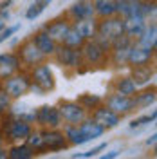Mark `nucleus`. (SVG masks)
<instances>
[{
  "label": "nucleus",
  "mask_w": 157,
  "mask_h": 159,
  "mask_svg": "<svg viewBox=\"0 0 157 159\" xmlns=\"http://www.w3.org/2000/svg\"><path fill=\"white\" fill-rule=\"evenodd\" d=\"M20 56H22V60H24L25 63L34 65V63H40L45 54H43V52L34 45V42L31 40V42H25V43L22 45V49H20Z\"/></svg>",
  "instance_id": "15"
},
{
  "label": "nucleus",
  "mask_w": 157,
  "mask_h": 159,
  "mask_svg": "<svg viewBox=\"0 0 157 159\" xmlns=\"http://www.w3.org/2000/svg\"><path fill=\"white\" fill-rule=\"evenodd\" d=\"M70 13H72L78 20L92 18V15H94V4H92V0H78V2L70 7Z\"/></svg>",
  "instance_id": "21"
},
{
  "label": "nucleus",
  "mask_w": 157,
  "mask_h": 159,
  "mask_svg": "<svg viewBox=\"0 0 157 159\" xmlns=\"http://www.w3.org/2000/svg\"><path fill=\"white\" fill-rule=\"evenodd\" d=\"M31 134V125L24 119H11L4 127V136L7 141H25V138Z\"/></svg>",
  "instance_id": "5"
},
{
  "label": "nucleus",
  "mask_w": 157,
  "mask_h": 159,
  "mask_svg": "<svg viewBox=\"0 0 157 159\" xmlns=\"http://www.w3.org/2000/svg\"><path fill=\"white\" fill-rule=\"evenodd\" d=\"M107 148V143H101V145H98V147H94L92 150H88V152H83V154H76L74 157H94V156H99V152L101 150H105Z\"/></svg>",
  "instance_id": "32"
},
{
  "label": "nucleus",
  "mask_w": 157,
  "mask_h": 159,
  "mask_svg": "<svg viewBox=\"0 0 157 159\" xmlns=\"http://www.w3.org/2000/svg\"><path fill=\"white\" fill-rule=\"evenodd\" d=\"M72 29L76 31L83 40H88L96 34V24H94L92 18H81L72 25Z\"/></svg>",
  "instance_id": "20"
},
{
  "label": "nucleus",
  "mask_w": 157,
  "mask_h": 159,
  "mask_svg": "<svg viewBox=\"0 0 157 159\" xmlns=\"http://www.w3.org/2000/svg\"><path fill=\"white\" fill-rule=\"evenodd\" d=\"M103 132H105V129H101L98 123H94L90 119V121H83L79 127L70 125L69 129L65 130V138H67V143H70V145H83L90 139L99 138Z\"/></svg>",
  "instance_id": "1"
},
{
  "label": "nucleus",
  "mask_w": 157,
  "mask_h": 159,
  "mask_svg": "<svg viewBox=\"0 0 157 159\" xmlns=\"http://www.w3.org/2000/svg\"><path fill=\"white\" fill-rule=\"evenodd\" d=\"M20 67V58L16 54H11V52H6V54H0V80H6L13 76Z\"/></svg>",
  "instance_id": "13"
},
{
  "label": "nucleus",
  "mask_w": 157,
  "mask_h": 159,
  "mask_svg": "<svg viewBox=\"0 0 157 159\" xmlns=\"http://www.w3.org/2000/svg\"><path fill=\"white\" fill-rule=\"evenodd\" d=\"M54 52H56V56H58V61H60V63H63V65H69V67L78 65V61H79V52H78L76 49L63 45V47L56 49Z\"/></svg>",
  "instance_id": "17"
},
{
  "label": "nucleus",
  "mask_w": 157,
  "mask_h": 159,
  "mask_svg": "<svg viewBox=\"0 0 157 159\" xmlns=\"http://www.w3.org/2000/svg\"><path fill=\"white\" fill-rule=\"evenodd\" d=\"M145 2H150V0H145ZM152 2H154V0H152Z\"/></svg>",
  "instance_id": "41"
},
{
  "label": "nucleus",
  "mask_w": 157,
  "mask_h": 159,
  "mask_svg": "<svg viewBox=\"0 0 157 159\" xmlns=\"http://www.w3.org/2000/svg\"><path fill=\"white\" fill-rule=\"evenodd\" d=\"M33 42H34V45H36L43 54H52V52L56 51V42L47 34V31H40L38 34L34 36Z\"/></svg>",
  "instance_id": "19"
},
{
  "label": "nucleus",
  "mask_w": 157,
  "mask_h": 159,
  "mask_svg": "<svg viewBox=\"0 0 157 159\" xmlns=\"http://www.w3.org/2000/svg\"><path fill=\"white\" fill-rule=\"evenodd\" d=\"M85 40L79 36L76 31L72 29V25H70V29H69V33L65 34V38H63V45H67V47H72V49H78V47H81V43H83Z\"/></svg>",
  "instance_id": "28"
},
{
  "label": "nucleus",
  "mask_w": 157,
  "mask_h": 159,
  "mask_svg": "<svg viewBox=\"0 0 157 159\" xmlns=\"http://www.w3.org/2000/svg\"><path fill=\"white\" fill-rule=\"evenodd\" d=\"M70 25L65 22V20H56V22H52V24H49L47 25V34H49L51 38L54 40V42H63V38H65V34L69 33Z\"/></svg>",
  "instance_id": "18"
},
{
  "label": "nucleus",
  "mask_w": 157,
  "mask_h": 159,
  "mask_svg": "<svg viewBox=\"0 0 157 159\" xmlns=\"http://www.w3.org/2000/svg\"><path fill=\"white\" fill-rule=\"evenodd\" d=\"M152 54H154V51H148L145 47H141V45H132V49L128 52V63H132L134 67L136 65H146L150 58H152Z\"/></svg>",
  "instance_id": "16"
},
{
  "label": "nucleus",
  "mask_w": 157,
  "mask_h": 159,
  "mask_svg": "<svg viewBox=\"0 0 157 159\" xmlns=\"http://www.w3.org/2000/svg\"><path fill=\"white\" fill-rule=\"evenodd\" d=\"M9 103H11V98L6 94L4 89H0V114H4L6 110L9 109Z\"/></svg>",
  "instance_id": "34"
},
{
  "label": "nucleus",
  "mask_w": 157,
  "mask_h": 159,
  "mask_svg": "<svg viewBox=\"0 0 157 159\" xmlns=\"http://www.w3.org/2000/svg\"><path fill=\"white\" fill-rule=\"evenodd\" d=\"M118 150H112V152H108V154H105V156H99L98 159H116L118 157Z\"/></svg>",
  "instance_id": "36"
},
{
  "label": "nucleus",
  "mask_w": 157,
  "mask_h": 159,
  "mask_svg": "<svg viewBox=\"0 0 157 159\" xmlns=\"http://www.w3.org/2000/svg\"><path fill=\"white\" fill-rule=\"evenodd\" d=\"M105 47L96 42V40H88L85 43H81V56L87 60L88 63H99L105 58Z\"/></svg>",
  "instance_id": "9"
},
{
  "label": "nucleus",
  "mask_w": 157,
  "mask_h": 159,
  "mask_svg": "<svg viewBox=\"0 0 157 159\" xmlns=\"http://www.w3.org/2000/svg\"><path fill=\"white\" fill-rule=\"evenodd\" d=\"M154 143H155V134L152 136V139H148V145H154Z\"/></svg>",
  "instance_id": "38"
},
{
  "label": "nucleus",
  "mask_w": 157,
  "mask_h": 159,
  "mask_svg": "<svg viewBox=\"0 0 157 159\" xmlns=\"http://www.w3.org/2000/svg\"><path fill=\"white\" fill-rule=\"evenodd\" d=\"M96 34L99 36V40H98L99 43H101L105 49H108V45H110L112 42H116L119 36L125 34V33H123V20L116 18V16H107V18L96 27Z\"/></svg>",
  "instance_id": "2"
},
{
  "label": "nucleus",
  "mask_w": 157,
  "mask_h": 159,
  "mask_svg": "<svg viewBox=\"0 0 157 159\" xmlns=\"http://www.w3.org/2000/svg\"><path fill=\"white\" fill-rule=\"evenodd\" d=\"M0 145H2V136H0Z\"/></svg>",
  "instance_id": "40"
},
{
  "label": "nucleus",
  "mask_w": 157,
  "mask_h": 159,
  "mask_svg": "<svg viewBox=\"0 0 157 159\" xmlns=\"http://www.w3.org/2000/svg\"><path fill=\"white\" fill-rule=\"evenodd\" d=\"M34 119L38 121L42 127L45 129H58L60 123H61V116L56 107H51V105H43L34 112Z\"/></svg>",
  "instance_id": "8"
},
{
  "label": "nucleus",
  "mask_w": 157,
  "mask_h": 159,
  "mask_svg": "<svg viewBox=\"0 0 157 159\" xmlns=\"http://www.w3.org/2000/svg\"><path fill=\"white\" fill-rule=\"evenodd\" d=\"M107 107L116 114H127L136 107L134 96H125V94H114L107 99Z\"/></svg>",
  "instance_id": "10"
},
{
  "label": "nucleus",
  "mask_w": 157,
  "mask_h": 159,
  "mask_svg": "<svg viewBox=\"0 0 157 159\" xmlns=\"http://www.w3.org/2000/svg\"><path fill=\"white\" fill-rule=\"evenodd\" d=\"M137 45L145 47L148 51H154L155 49V25L152 24L150 27H145V31L139 34V42Z\"/></svg>",
  "instance_id": "23"
},
{
  "label": "nucleus",
  "mask_w": 157,
  "mask_h": 159,
  "mask_svg": "<svg viewBox=\"0 0 157 159\" xmlns=\"http://www.w3.org/2000/svg\"><path fill=\"white\" fill-rule=\"evenodd\" d=\"M0 159H9L7 157V152H6L4 148H0Z\"/></svg>",
  "instance_id": "37"
},
{
  "label": "nucleus",
  "mask_w": 157,
  "mask_h": 159,
  "mask_svg": "<svg viewBox=\"0 0 157 159\" xmlns=\"http://www.w3.org/2000/svg\"><path fill=\"white\" fill-rule=\"evenodd\" d=\"M42 145H43V152H56V150H63L69 147L65 134L56 129L42 132Z\"/></svg>",
  "instance_id": "6"
},
{
  "label": "nucleus",
  "mask_w": 157,
  "mask_h": 159,
  "mask_svg": "<svg viewBox=\"0 0 157 159\" xmlns=\"http://www.w3.org/2000/svg\"><path fill=\"white\" fill-rule=\"evenodd\" d=\"M145 16H141V15H132V16H125L123 20V33L130 36V38H136L139 34L145 31Z\"/></svg>",
  "instance_id": "12"
},
{
  "label": "nucleus",
  "mask_w": 157,
  "mask_h": 159,
  "mask_svg": "<svg viewBox=\"0 0 157 159\" xmlns=\"http://www.w3.org/2000/svg\"><path fill=\"white\" fill-rule=\"evenodd\" d=\"M116 89H118V94L134 96L136 90H137V85L134 83L132 78H121V80H118V83H116Z\"/></svg>",
  "instance_id": "26"
},
{
  "label": "nucleus",
  "mask_w": 157,
  "mask_h": 159,
  "mask_svg": "<svg viewBox=\"0 0 157 159\" xmlns=\"http://www.w3.org/2000/svg\"><path fill=\"white\" fill-rule=\"evenodd\" d=\"M31 87H36L42 92L54 89V76H52V70L49 69V65L34 67L33 74H31Z\"/></svg>",
  "instance_id": "4"
},
{
  "label": "nucleus",
  "mask_w": 157,
  "mask_h": 159,
  "mask_svg": "<svg viewBox=\"0 0 157 159\" xmlns=\"http://www.w3.org/2000/svg\"><path fill=\"white\" fill-rule=\"evenodd\" d=\"M52 2V0H34L33 4H31V7L27 9V13H25V16L29 20H34L38 18L40 15L45 11V7H49V4Z\"/></svg>",
  "instance_id": "27"
},
{
  "label": "nucleus",
  "mask_w": 157,
  "mask_h": 159,
  "mask_svg": "<svg viewBox=\"0 0 157 159\" xmlns=\"http://www.w3.org/2000/svg\"><path fill=\"white\" fill-rule=\"evenodd\" d=\"M4 29V22H0V31Z\"/></svg>",
  "instance_id": "39"
},
{
  "label": "nucleus",
  "mask_w": 157,
  "mask_h": 159,
  "mask_svg": "<svg viewBox=\"0 0 157 159\" xmlns=\"http://www.w3.org/2000/svg\"><path fill=\"white\" fill-rule=\"evenodd\" d=\"M154 119H155V112H152L150 116H143V118L134 119V121L130 123V127H132V129H136V127H141V125H146V123H150V121H154Z\"/></svg>",
  "instance_id": "33"
},
{
  "label": "nucleus",
  "mask_w": 157,
  "mask_h": 159,
  "mask_svg": "<svg viewBox=\"0 0 157 159\" xmlns=\"http://www.w3.org/2000/svg\"><path fill=\"white\" fill-rule=\"evenodd\" d=\"M7 157L9 159H33L34 157V152L24 143V145H13L7 152Z\"/></svg>",
  "instance_id": "24"
},
{
  "label": "nucleus",
  "mask_w": 157,
  "mask_h": 159,
  "mask_svg": "<svg viewBox=\"0 0 157 159\" xmlns=\"http://www.w3.org/2000/svg\"><path fill=\"white\" fill-rule=\"evenodd\" d=\"M94 123H98L101 129H114L119 125V114L112 112L108 107H99L94 110Z\"/></svg>",
  "instance_id": "11"
},
{
  "label": "nucleus",
  "mask_w": 157,
  "mask_h": 159,
  "mask_svg": "<svg viewBox=\"0 0 157 159\" xmlns=\"http://www.w3.org/2000/svg\"><path fill=\"white\" fill-rule=\"evenodd\" d=\"M58 112L63 121L69 125H78L85 119V109L79 105L78 101H63L58 107Z\"/></svg>",
  "instance_id": "7"
},
{
  "label": "nucleus",
  "mask_w": 157,
  "mask_h": 159,
  "mask_svg": "<svg viewBox=\"0 0 157 159\" xmlns=\"http://www.w3.org/2000/svg\"><path fill=\"white\" fill-rule=\"evenodd\" d=\"M154 99H155V92L154 90H150V92H143V94H139L134 98V103H136V107H145V105H150V103H154Z\"/></svg>",
  "instance_id": "31"
},
{
  "label": "nucleus",
  "mask_w": 157,
  "mask_h": 159,
  "mask_svg": "<svg viewBox=\"0 0 157 159\" xmlns=\"http://www.w3.org/2000/svg\"><path fill=\"white\" fill-rule=\"evenodd\" d=\"M114 43V61L116 63H123V61H127L128 60V52L132 49V38L127 36V34H123V36H119L116 42H112Z\"/></svg>",
  "instance_id": "14"
},
{
  "label": "nucleus",
  "mask_w": 157,
  "mask_h": 159,
  "mask_svg": "<svg viewBox=\"0 0 157 159\" xmlns=\"http://www.w3.org/2000/svg\"><path fill=\"white\" fill-rule=\"evenodd\" d=\"M150 78H152V70H150L148 65H136V67H134V76H132V80H134L136 85L148 83Z\"/></svg>",
  "instance_id": "25"
},
{
  "label": "nucleus",
  "mask_w": 157,
  "mask_h": 159,
  "mask_svg": "<svg viewBox=\"0 0 157 159\" xmlns=\"http://www.w3.org/2000/svg\"><path fill=\"white\" fill-rule=\"evenodd\" d=\"M99 101L101 99L98 96H92V94H83V96H79L78 103L83 107V109H96L99 105Z\"/></svg>",
  "instance_id": "30"
},
{
  "label": "nucleus",
  "mask_w": 157,
  "mask_h": 159,
  "mask_svg": "<svg viewBox=\"0 0 157 159\" xmlns=\"http://www.w3.org/2000/svg\"><path fill=\"white\" fill-rule=\"evenodd\" d=\"M20 29V24H16V25H13V27H7V29L0 31V42H4V40H7L11 36V34H15L16 31Z\"/></svg>",
  "instance_id": "35"
},
{
  "label": "nucleus",
  "mask_w": 157,
  "mask_h": 159,
  "mask_svg": "<svg viewBox=\"0 0 157 159\" xmlns=\"http://www.w3.org/2000/svg\"><path fill=\"white\" fill-rule=\"evenodd\" d=\"M31 89V78L25 74H13L9 78H6L4 90L9 98H20Z\"/></svg>",
  "instance_id": "3"
},
{
  "label": "nucleus",
  "mask_w": 157,
  "mask_h": 159,
  "mask_svg": "<svg viewBox=\"0 0 157 159\" xmlns=\"http://www.w3.org/2000/svg\"><path fill=\"white\" fill-rule=\"evenodd\" d=\"M94 11L101 16H112L118 9V0H92Z\"/></svg>",
  "instance_id": "22"
},
{
  "label": "nucleus",
  "mask_w": 157,
  "mask_h": 159,
  "mask_svg": "<svg viewBox=\"0 0 157 159\" xmlns=\"http://www.w3.org/2000/svg\"><path fill=\"white\" fill-rule=\"evenodd\" d=\"M25 145L29 147L34 154L36 152H43V145H42V134L40 132H33L31 130V134L25 138Z\"/></svg>",
  "instance_id": "29"
}]
</instances>
